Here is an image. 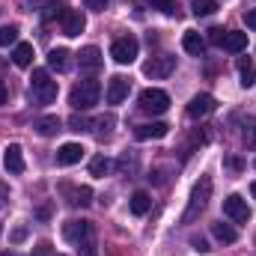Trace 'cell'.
<instances>
[{"label":"cell","mask_w":256,"mask_h":256,"mask_svg":"<svg viewBox=\"0 0 256 256\" xmlns=\"http://www.w3.org/2000/svg\"><path fill=\"white\" fill-rule=\"evenodd\" d=\"M84 146L80 143H63L60 149H57V167H72V164H78L80 158H84Z\"/></svg>","instance_id":"cell-13"},{"label":"cell","mask_w":256,"mask_h":256,"mask_svg":"<svg viewBox=\"0 0 256 256\" xmlns=\"http://www.w3.org/2000/svg\"><path fill=\"white\" fill-rule=\"evenodd\" d=\"M114 167H116V164H114L110 158H104V155H98V158H92V161H90V173H92V176H98V179H102V176H110V173H114Z\"/></svg>","instance_id":"cell-22"},{"label":"cell","mask_w":256,"mask_h":256,"mask_svg":"<svg viewBox=\"0 0 256 256\" xmlns=\"http://www.w3.org/2000/svg\"><path fill=\"white\" fill-rule=\"evenodd\" d=\"M238 74H242V86H254L256 84V66H254V60H248V57H242L238 60Z\"/></svg>","instance_id":"cell-21"},{"label":"cell","mask_w":256,"mask_h":256,"mask_svg":"<svg viewBox=\"0 0 256 256\" xmlns=\"http://www.w3.org/2000/svg\"><path fill=\"white\" fill-rule=\"evenodd\" d=\"M24 238H27V226H15V230L9 232V242H12V244H21Z\"/></svg>","instance_id":"cell-32"},{"label":"cell","mask_w":256,"mask_h":256,"mask_svg":"<svg viewBox=\"0 0 256 256\" xmlns=\"http://www.w3.org/2000/svg\"><path fill=\"white\" fill-rule=\"evenodd\" d=\"M212 110H214V98H212L208 92L194 96L191 104H188V116H191V120H202V116H208Z\"/></svg>","instance_id":"cell-12"},{"label":"cell","mask_w":256,"mask_h":256,"mask_svg":"<svg viewBox=\"0 0 256 256\" xmlns=\"http://www.w3.org/2000/svg\"><path fill=\"white\" fill-rule=\"evenodd\" d=\"M167 131H170L167 122H146V126L134 128V137L137 140H161V137H167Z\"/></svg>","instance_id":"cell-15"},{"label":"cell","mask_w":256,"mask_h":256,"mask_svg":"<svg viewBox=\"0 0 256 256\" xmlns=\"http://www.w3.org/2000/svg\"><path fill=\"white\" fill-rule=\"evenodd\" d=\"M92 236H96V230H92V224H90V220H84V218H80V220L74 218V220H66V224H63V238H66V242H72L74 248H78L80 242L92 238Z\"/></svg>","instance_id":"cell-5"},{"label":"cell","mask_w":256,"mask_h":256,"mask_svg":"<svg viewBox=\"0 0 256 256\" xmlns=\"http://www.w3.org/2000/svg\"><path fill=\"white\" fill-rule=\"evenodd\" d=\"M191 9H194V15H196V18L214 15V12H218V0H194Z\"/></svg>","instance_id":"cell-26"},{"label":"cell","mask_w":256,"mask_h":256,"mask_svg":"<svg viewBox=\"0 0 256 256\" xmlns=\"http://www.w3.org/2000/svg\"><path fill=\"white\" fill-rule=\"evenodd\" d=\"M244 143H248L250 149H256V122H250V126L244 128Z\"/></svg>","instance_id":"cell-33"},{"label":"cell","mask_w":256,"mask_h":256,"mask_svg":"<svg viewBox=\"0 0 256 256\" xmlns=\"http://www.w3.org/2000/svg\"><path fill=\"white\" fill-rule=\"evenodd\" d=\"M36 214H39V218H42V220H48V218H51V206H42V208H39V212H36Z\"/></svg>","instance_id":"cell-41"},{"label":"cell","mask_w":256,"mask_h":256,"mask_svg":"<svg viewBox=\"0 0 256 256\" xmlns=\"http://www.w3.org/2000/svg\"><path fill=\"white\" fill-rule=\"evenodd\" d=\"M137 51H140V45H137V39H134V36H122V39H116V42L110 45V57H114L120 66L134 63Z\"/></svg>","instance_id":"cell-6"},{"label":"cell","mask_w":256,"mask_h":256,"mask_svg":"<svg viewBox=\"0 0 256 256\" xmlns=\"http://www.w3.org/2000/svg\"><path fill=\"white\" fill-rule=\"evenodd\" d=\"M84 6H86V9H96V12H102V9L108 6V0H84Z\"/></svg>","instance_id":"cell-37"},{"label":"cell","mask_w":256,"mask_h":256,"mask_svg":"<svg viewBox=\"0 0 256 256\" xmlns=\"http://www.w3.org/2000/svg\"><path fill=\"white\" fill-rule=\"evenodd\" d=\"M15 42H18V27H15V24H3V27H0V48L15 45Z\"/></svg>","instance_id":"cell-27"},{"label":"cell","mask_w":256,"mask_h":256,"mask_svg":"<svg viewBox=\"0 0 256 256\" xmlns=\"http://www.w3.org/2000/svg\"><path fill=\"white\" fill-rule=\"evenodd\" d=\"M3 167H6L12 176H21V173H24V152H21L18 143H9V146H6V152H3Z\"/></svg>","instance_id":"cell-10"},{"label":"cell","mask_w":256,"mask_h":256,"mask_svg":"<svg viewBox=\"0 0 256 256\" xmlns=\"http://www.w3.org/2000/svg\"><path fill=\"white\" fill-rule=\"evenodd\" d=\"M208 200H212V179H208V176H200V182L194 185V191H191L188 208H185V214H182V224L196 220V218L202 214V208L208 206Z\"/></svg>","instance_id":"cell-1"},{"label":"cell","mask_w":256,"mask_h":256,"mask_svg":"<svg viewBox=\"0 0 256 256\" xmlns=\"http://www.w3.org/2000/svg\"><path fill=\"white\" fill-rule=\"evenodd\" d=\"M224 164H226V167H230L232 173H238V170H244V161H242V158H236V155H232V158H226Z\"/></svg>","instance_id":"cell-35"},{"label":"cell","mask_w":256,"mask_h":256,"mask_svg":"<svg viewBox=\"0 0 256 256\" xmlns=\"http://www.w3.org/2000/svg\"><path fill=\"white\" fill-rule=\"evenodd\" d=\"M244 24H248L250 30H256V9H248V12H244Z\"/></svg>","instance_id":"cell-38"},{"label":"cell","mask_w":256,"mask_h":256,"mask_svg":"<svg viewBox=\"0 0 256 256\" xmlns=\"http://www.w3.org/2000/svg\"><path fill=\"white\" fill-rule=\"evenodd\" d=\"M6 98H9V90H6V84L0 80V104H6Z\"/></svg>","instance_id":"cell-42"},{"label":"cell","mask_w":256,"mask_h":256,"mask_svg":"<svg viewBox=\"0 0 256 256\" xmlns=\"http://www.w3.org/2000/svg\"><path fill=\"white\" fill-rule=\"evenodd\" d=\"M191 248L196 250V254H206V250H212V248L206 244V238H200V236H194V238H191Z\"/></svg>","instance_id":"cell-34"},{"label":"cell","mask_w":256,"mask_h":256,"mask_svg":"<svg viewBox=\"0 0 256 256\" xmlns=\"http://www.w3.org/2000/svg\"><path fill=\"white\" fill-rule=\"evenodd\" d=\"M173 68H176V57L161 54V57H152L149 63H143V74H146V78L161 80V78H170V74H173Z\"/></svg>","instance_id":"cell-7"},{"label":"cell","mask_w":256,"mask_h":256,"mask_svg":"<svg viewBox=\"0 0 256 256\" xmlns=\"http://www.w3.org/2000/svg\"><path fill=\"white\" fill-rule=\"evenodd\" d=\"M224 214L236 224H248L250 220V208H248V200H242L238 194H230L224 200Z\"/></svg>","instance_id":"cell-8"},{"label":"cell","mask_w":256,"mask_h":256,"mask_svg":"<svg viewBox=\"0 0 256 256\" xmlns=\"http://www.w3.org/2000/svg\"><path fill=\"white\" fill-rule=\"evenodd\" d=\"M250 194H254V200H256V182H254V185H250Z\"/></svg>","instance_id":"cell-43"},{"label":"cell","mask_w":256,"mask_h":256,"mask_svg":"<svg viewBox=\"0 0 256 256\" xmlns=\"http://www.w3.org/2000/svg\"><path fill=\"white\" fill-rule=\"evenodd\" d=\"M60 21H63V33L66 36H80L84 27H86V18H84L80 9H63Z\"/></svg>","instance_id":"cell-9"},{"label":"cell","mask_w":256,"mask_h":256,"mask_svg":"<svg viewBox=\"0 0 256 256\" xmlns=\"http://www.w3.org/2000/svg\"><path fill=\"white\" fill-rule=\"evenodd\" d=\"M0 256H18V254H0Z\"/></svg>","instance_id":"cell-44"},{"label":"cell","mask_w":256,"mask_h":256,"mask_svg":"<svg viewBox=\"0 0 256 256\" xmlns=\"http://www.w3.org/2000/svg\"><path fill=\"white\" fill-rule=\"evenodd\" d=\"M33 45L30 42H21V45H15V54H12V60H15V66H21V68H27V66L33 63Z\"/></svg>","instance_id":"cell-20"},{"label":"cell","mask_w":256,"mask_h":256,"mask_svg":"<svg viewBox=\"0 0 256 256\" xmlns=\"http://www.w3.org/2000/svg\"><path fill=\"white\" fill-rule=\"evenodd\" d=\"M128 208H131V214H146L149 208H152V196L146 191H137V194H131V202H128Z\"/></svg>","instance_id":"cell-18"},{"label":"cell","mask_w":256,"mask_h":256,"mask_svg":"<svg viewBox=\"0 0 256 256\" xmlns=\"http://www.w3.org/2000/svg\"><path fill=\"white\" fill-rule=\"evenodd\" d=\"M68 126H72V131H90V126H92V122H90L86 116H78V114H74V116L68 120Z\"/></svg>","instance_id":"cell-31"},{"label":"cell","mask_w":256,"mask_h":256,"mask_svg":"<svg viewBox=\"0 0 256 256\" xmlns=\"http://www.w3.org/2000/svg\"><path fill=\"white\" fill-rule=\"evenodd\" d=\"M68 196H72V200H68L72 206H90V202H92V191H90L86 185H80V188H68Z\"/></svg>","instance_id":"cell-25"},{"label":"cell","mask_w":256,"mask_h":256,"mask_svg":"<svg viewBox=\"0 0 256 256\" xmlns=\"http://www.w3.org/2000/svg\"><path fill=\"white\" fill-rule=\"evenodd\" d=\"M48 254H51V244H48V242L36 244V250H33V256H48Z\"/></svg>","instance_id":"cell-39"},{"label":"cell","mask_w":256,"mask_h":256,"mask_svg":"<svg viewBox=\"0 0 256 256\" xmlns=\"http://www.w3.org/2000/svg\"><path fill=\"white\" fill-rule=\"evenodd\" d=\"M218 48H224L226 54H242V51L248 48V33H242V30H226Z\"/></svg>","instance_id":"cell-11"},{"label":"cell","mask_w":256,"mask_h":256,"mask_svg":"<svg viewBox=\"0 0 256 256\" xmlns=\"http://www.w3.org/2000/svg\"><path fill=\"white\" fill-rule=\"evenodd\" d=\"M6 202H9V185L0 179V208H6Z\"/></svg>","instance_id":"cell-36"},{"label":"cell","mask_w":256,"mask_h":256,"mask_svg":"<svg viewBox=\"0 0 256 256\" xmlns=\"http://www.w3.org/2000/svg\"><path fill=\"white\" fill-rule=\"evenodd\" d=\"M182 48H185L188 54H194V57H200V54L206 51V39H202L196 30H188V33L182 36Z\"/></svg>","instance_id":"cell-17"},{"label":"cell","mask_w":256,"mask_h":256,"mask_svg":"<svg viewBox=\"0 0 256 256\" xmlns=\"http://www.w3.org/2000/svg\"><path fill=\"white\" fill-rule=\"evenodd\" d=\"M36 131H39L42 137H54V134L60 131V116H54V114L39 116V120H36Z\"/></svg>","instance_id":"cell-19"},{"label":"cell","mask_w":256,"mask_h":256,"mask_svg":"<svg viewBox=\"0 0 256 256\" xmlns=\"http://www.w3.org/2000/svg\"><path fill=\"white\" fill-rule=\"evenodd\" d=\"M167 108H170V96H167L164 90L149 86V90L140 92V110H143V114H164Z\"/></svg>","instance_id":"cell-4"},{"label":"cell","mask_w":256,"mask_h":256,"mask_svg":"<svg viewBox=\"0 0 256 256\" xmlns=\"http://www.w3.org/2000/svg\"><path fill=\"white\" fill-rule=\"evenodd\" d=\"M212 236H214L218 242H224V244H232V242L238 238V232H236L230 224H212Z\"/></svg>","instance_id":"cell-23"},{"label":"cell","mask_w":256,"mask_h":256,"mask_svg":"<svg viewBox=\"0 0 256 256\" xmlns=\"http://www.w3.org/2000/svg\"><path fill=\"white\" fill-rule=\"evenodd\" d=\"M104 98H108V104H122L128 98V80L126 78H110L108 80V92H104Z\"/></svg>","instance_id":"cell-14"},{"label":"cell","mask_w":256,"mask_h":256,"mask_svg":"<svg viewBox=\"0 0 256 256\" xmlns=\"http://www.w3.org/2000/svg\"><path fill=\"white\" fill-rule=\"evenodd\" d=\"M92 126H98L96 131H98V137H108L110 134V128H114V116H102V120H96Z\"/></svg>","instance_id":"cell-29"},{"label":"cell","mask_w":256,"mask_h":256,"mask_svg":"<svg viewBox=\"0 0 256 256\" xmlns=\"http://www.w3.org/2000/svg\"><path fill=\"white\" fill-rule=\"evenodd\" d=\"M254 167H256V161H254Z\"/></svg>","instance_id":"cell-45"},{"label":"cell","mask_w":256,"mask_h":256,"mask_svg":"<svg viewBox=\"0 0 256 256\" xmlns=\"http://www.w3.org/2000/svg\"><path fill=\"white\" fill-rule=\"evenodd\" d=\"M208 33H212V42H214V45H220V39H224V30H218V27H214V30H208Z\"/></svg>","instance_id":"cell-40"},{"label":"cell","mask_w":256,"mask_h":256,"mask_svg":"<svg viewBox=\"0 0 256 256\" xmlns=\"http://www.w3.org/2000/svg\"><path fill=\"white\" fill-rule=\"evenodd\" d=\"M48 66H51L54 72H66V68H68V51H66V48H54V51L48 54Z\"/></svg>","instance_id":"cell-24"},{"label":"cell","mask_w":256,"mask_h":256,"mask_svg":"<svg viewBox=\"0 0 256 256\" xmlns=\"http://www.w3.org/2000/svg\"><path fill=\"white\" fill-rule=\"evenodd\" d=\"M78 256H98V250H96V236L78 244Z\"/></svg>","instance_id":"cell-28"},{"label":"cell","mask_w":256,"mask_h":256,"mask_svg":"<svg viewBox=\"0 0 256 256\" xmlns=\"http://www.w3.org/2000/svg\"><path fill=\"white\" fill-rule=\"evenodd\" d=\"M30 96L36 104H51L57 98V80L48 78L45 68H33V78H30Z\"/></svg>","instance_id":"cell-3"},{"label":"cell","mask_w":256,"mask_h":256,"mask_svg":"<svg viewBox=\"0 0 256 256\" xmlns=\"http://www.w3.org/2000/svg\"><path fill=\"white\" fill-rule=\"evenodd\" d=\"M98 98H102V84L92 80V78L80 80V84L72 90V96H68V102H72L74 110H90L92 104H98Z\"/></svg>","instance_id":"cell-2"},{"label":"cell","mask_w":256,"mask_h":256,"mask_svg":"<svg viewBox=\"0 0 256 256\" xmlns=\"http://www.w3.org/2000/svg\"><path fill=\"white\" fill-rule=\"evenodd\" d=\"M78 63L84 72H98L102 68V51L96 48V45H86L80 54H78Z\"/></svg>","instance_id":"cell-16"},{"label":"cell","mask_w":256,"mask_h":256,"mask_svg":"<svg viewBox=\"0 0 256 256\" xmlns=\"http://www.w3.org/2000/svg\"><path fill=\"white\" fill-rule=\"evenodd\" d=\"M149 6H152V9H161V12H167V15H173V12H176V0H149Z\"/></svg>","instance_id":"cell-30"}]
</instances>
